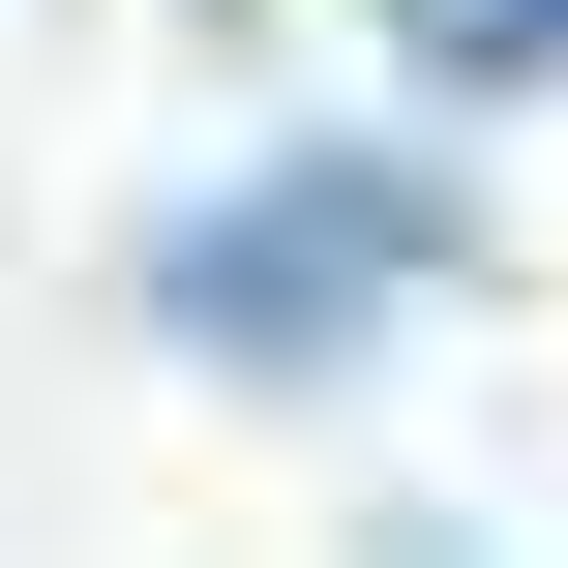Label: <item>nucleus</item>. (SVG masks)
I'll list each match as a JSON object with an SVG mask.
<instances>
[{
    "label": "nucleus",
    "mask_w": 568,
    "mask_h": 568,
    "mask_svg": "<svg viewBox=\"0 0 568 568\" xmlns=\"http://www.w3.org/2000/svg\"><path fill=\"white\" fill-rule=\"evenodd\" d=\"M419 90H568V0H419Z\"/></svg>",
    "instance_id": "2"
},
{
    "label": "nucleus",
    "mask_w": 568,
    "mask_h": 568,
    "mask_svg": "<svg viewBox=\"0 0 568 568\" xmlns=\"http://www.w3.org/2000/svg\"><path fill=\"white\" fill-rule=\"evenodd\" d=\"M419 270H449V210H419L389 150H270V180H210V210L150 240V329H180V359H270V389H329V359L419 300Z\"/></svg>",
    "instance_id": "1"
}]
</instances>
